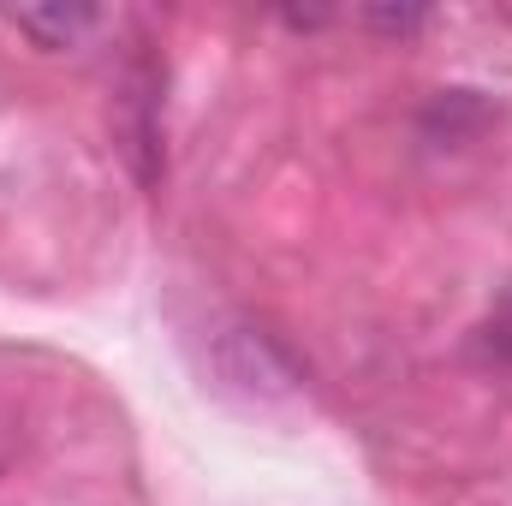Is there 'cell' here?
<instances>
[{"label": "cell", "mask_w": 512, "mask_h": 506, "mask_svg": "<svg viewBox=\"0 0 512 506\" xmlns=\"http://www.w3.org/2000/svg\"><path fill=\"white\" fill-rule=\"evenodd\" d=\"M483 352H489L495 364H512V286L495 298V310H489V322H483Z\"/></svg>", "instance_id": "cell-2"}, {"label": "cell", "mask_w": 512, "mask_h": 506, "mask_svg": "<svg viewBox=\"0 0 512 506\" xmlns=\"http://www.w3.org/2000/svg\"><path fill=\"white\" fill-rule=\"evenodd\" d=\"M24 36H36L42 48H72L84 30H96V6H24V12H6Z\"/></svg>", "instance_id": "cell-1"}]
</instances>
